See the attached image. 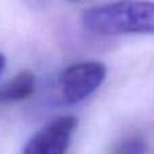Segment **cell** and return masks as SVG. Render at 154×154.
<instances>
[{
  "label": "cell",
  "instance_id": "cell-1",
  "mask_svg": "<svg viewBox=\"0 0 154 154\" xmlns=\"http://www.w3.org/2000/svg\"><path fill=\"white\" fill-rule=\"evenodd\" d=\"M85 30L97 35L154 34V2H119L82 12Z\"/></svg>",
  "mask_w": 154,
  "mask_h": 154
},
{
  "label": "cell",
  "instance_id": "cell-2",
  "mask_svg": "<svg viewBox=\"0 0 154 154\" xmlns=\"http://www.w3.org/2000/svg\"><path fill=\"white\" fill-rule=\"evenodd\" d=\"M107 77V66L99 61H81L69 65L58 77V91L66 104L87 99L101 87Z\"/></svg>",
  "mask_w": 154,
  "mask_h": 154
},
{
  "label": "cell",
  "instance_id": "cell-3",
  "mask_svg": "<svg viewBox=\"0 0 154 154\" xmlns=\"http://www.w3.org/2000/svg\"><path fill=\"white\" fill-rule=\"evenodd\" d=\"M77 126L79 120L72 115L56 118L27 141L22 154H65Z\"/></svg>",
  "mask_w": 154,
  "mask_h": 154
},
{
  "label": "cell",
  "instance_id": "cell-4",
  "mask_svg": "<svg viewBox=\"0 0 154 154\" xmlns=\"http://www.w3.org/2000/svg\"><path fill=\"white\" fill-rule=\"evenodd\" d=\"M35 75L31 70H20L0 87V106L20 103L35 92Z\"/></svg>",
  "mask_w": 154,
  "mask_h": 154
},
{
  "label": "cell",
  "instance_id": "cell-5",
  "mask_svg": "<svg viewBox=\"0 0 154 154\" xmlns=\"http://www.w3.org/2000/svg\"><path fill=\"white\" fill-rule=\"evenodd\" d=\"M146 153V141L139 134H130L120 139L111 154H145Z\"/></svg>",
  "mask_w": 154,
  "mask_h": 154
},
{
  "label": "cell",
  "instance_id": "cell-6",
  "mask_svg": "<svg viewBox=\"0 0 154 154\" xmlns=\"http://www.w3.org/2000/svg\"><path fill=\"white\" fill-rule=\"evenodd\" d=\"M4 65H5V57H4V54L0 53V72L4 69Z\"/></svg>",
  "mask_w": 154,
  "mask_h": 154
}]
</instances>
